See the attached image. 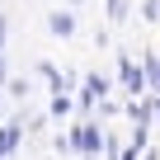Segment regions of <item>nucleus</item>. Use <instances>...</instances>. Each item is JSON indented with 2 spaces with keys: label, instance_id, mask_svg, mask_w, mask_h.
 I'll list each match as a JSON object with an SVG mask.
<instances>
[{
  "label": "nucleus",
  "instance_id": "1",
  "mask_svg": "<svg viewBox=\"0 0 160 160\" xmlns=\"http://www.w3.org/2000/svg\"><path fill=\"white\" fill-rule=\"evenodd\" d=\"M47 28H52L57 38H75V19H71V14H61V10H57V14H47Z\"/></svg>",
  "mask_w": 160,
  "mask_h": 160
},
{
  "label": "nucleus",
  "instance_id": "2",
  "mask_svg": "<svg viewBox=\"0 0 160 160\" xmlns=\"http://www.w3.org/2000/svg\"><path fill=\"white\" fill-rule=\"evenodd\" d=\"M14 146H19V122H10L5 132H0V160H5V155H14Z\"/></svg>",
  "mask_w": 160,
  "mask_h": 160
},
{
  "label": "nucleus",
  "instance_id": "3",
  "mask_svg": "<svg viewBox=\"0 0 160 160\" xmlns=\"http://www.w3.org/2000/svg\"><path fill=\"white\" fill-rule=\"evenodd\" d=\"M122 80H127L132 94H141V71H137V61H127V57H122Z\"/></svg>",
  "mask_w": 160,
  "mask_h": 160
},
{
  "label": "nucleus",
  "instance_id": "4",
  "mask_svg": "<svg viewBox=\"0 0 160 160\" xmlns=\"http://www.w3.org/2000/svg\"><path fill=\"white\" fill-rule=\"evenodd\" d=\"M52 118H66L71 113V94H52V108H47Z\"/></svg>",
  "mask_w": 160,
  "mask_h": 160
},
{
  "label": "nucleus",
  "instance_id": "5",
  "mask_svg": "<svg viewBox=\"0 0 160 160\" xmlns=\"http://www.w3.org/2000/svg\"><path fill=\"white\" fill-rule=\"evenodd\" d=\"M151 85H160V57L151 61Z\"/></svg>",
  "mask_w": 160,
  "mask_h": 160
},
{
  "label": "nucleus",
  "instance_id": "6",
  "mask_svg": "<svg viewBox=\"0 0 160 160\" xmlns=\"http://www.w3.org/2000/svg\"><path fill=\"white\" fill-rule=\"evenodd\" d=\"M108 10H113V19H118V10H122V0H108Z\"/></svg>",
  "mask_w": 160,
  "mask_h": 160
},
{
  "label": "nucleus",
  "instance_id": "7",
  "mask_svg": "<svg viewBox=\"0 0 160 160\" xmlns=\"http://www.w3.org/2000/svg\"><path fill=\"white\" fill-rule=\"evenodd\" d=\"M0 47H5V19H0Z\"/></svg>",
  "mask_w": 160,
  "mask_h": 160
},
{
  "label": "nucleus",
  "instance_id": "8",
  "mask_svg": "<svg viewBox=\"0 0 160 160\" xmlns=\"http://www.w3.org/2000/svg\"><path fill=\"white\" fill-rule=\"evenodd\" d=\"M0 80H5V57H0Z\"/></svg>",
  "mask_w": 160,
  "mask_h": 160
},
{
  "label": "nucleus",
  "instance_id": "9",
  "mask_svg": "<svg viewBox=\"0 0 160 160\" xmlns=\"http://www.w3.org/2000/svg\"><path fill=\"white\" fill-rule=\"evenodd\" d=\"M155 113H160V99H155Z\"/></svg>",
  "mask_w": 160,
  "mask_h": 160
},
{
  "label": "nucleus",
  "instance_id": "10",
  "mask_svg": "<svg viewBox=\"0 0 160 160\" xmlns=\"http://www.w3.org/2000/svg\"><path fill=\"white\" fill-rule=\"evenodd\" d=\"M71 5H80V0H71Z\"/></svg>",
  "mask_w": 160,
  "mask_h": 160
}]
</instances>
